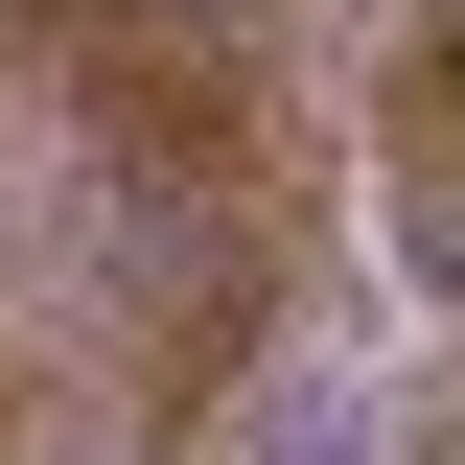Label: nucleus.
I'll return each mask as SVG.
<instances>
[{
    "instance_id": "obj_1",
    "label": "nucleus",
    "mask_w": 465,
    "mask_h": 465,
    "mask_svg": "<svg viewBox=\"0 0 465 465\" xmlns=\"http://www.w3.org/2000/svg\"><path fill=\"white\" fill-rule=\"evenodd\" d=\"M326 465H465V349H442V372H396V396L349 419V442H326Z\"/></svg>"
}]
</instances>
